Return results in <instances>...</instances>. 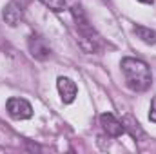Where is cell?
I'll return each mask as SVG.
<instances>
[{
	"instance_id": "obj_2",
	"label": "cell",
	"mask_w": 156,
	"mask_h": 154,
	"mask_svg": "<svg viewBox=\"0 0 156 154\" xmlns=\"http://www.w3.org/2000/svg\"><path fill=\"white\" fill-rule=\"evenodd\" d=\"M71 13H73L75 22H76V31L80 35V47L85 53H94L98 49V38H96V33H94L93 26L89 24L87 15L83 13V9L80 5H73Z\"/></svg>"
},
{
	"instance_id": "obj_9",
	"label": "cell",
	"mask_w": 156,
	"mask_h": 154,
	"mask_svg": "<svg viewBox=\"0 0 156 154\" xmlns=\"http://www.w3.org/2000/svg\"><path fill=\"white\" fill-rule=\"evenodd\" d=\"M133 33L136 35V38H140L142 42L149 44V45H154L156 44V31L151 27H145V26H134L133 27Z\"/></svg>"
},
{
	"instance_id": "obj_10",
	"label": "cell",
	"mask_w": 156,
	"mask_h": 154,
	"mask_svg": "<svg viewBox=\"0 0 156 154\" xmlns=\"http://www.w3.org/2000/svg\"><path fill=\"white\" fill-rule=\"evenodd\" d=\"M45 7H49L51 11H55V13H60V11H64L66 7H67V4H66V0H40Z\"/></svg>"
},
{
	"instance_id": "obj_1",
	"label": "cell",
	"mask_w": 156,
	"mask_h": 154,
	"mask_svg": "<svg viewBox=\"0 0 156 154\" xmlns=\"http://www.w3.org/2000/svg\"><path fill=\"white\" fill-rule=\"evenodd\" d=\"M120 67H122V73H123V78H125V83L131 91L142 93V91H147L151 87L153 73H151V67L144 60L125 56V58H122Z\"/></svg>"
},
{
	"instance_id": "obj_5",
	"label": "cell",
	"mask_w": 156,
	"mask_h": 154,
	"mask_svg": "<svg viewBox=\"0 0 156 154\" xmlns=\"http://www.w3.org/2000/svg\"><path fill=\"white\" fill-rule=\"evenodd\" d=\"M27 45H29V53L37 58V60H47L51 56V47L49 44L45 42L44 37L40 35H31L27 40Z\"/></svg>"
},
{
	"instance_id": "obj_3",
	"label": "cell",
	"mask_w": 156,
	"mask_h": 154,
	"mask_svg": "<svg viewBox=\"0 0 156 154\" xmlns=\"http://www.w3.org/2000/svg\"><path fill=\"white\" fill-rule=\"evenodd\" d=\"M5 109H7V114L15 120H29L33 116V107L27 100L24 98H9L7 103H5Z\"/></svg>"
},
{
	"instance_id": "obj_6",
	"label": "cell",
	"mask_w": 156,
	"mask_h": 154,
	"mask_svg": "<svg viewBox=\"0 0 156 154\" xmlns=\"http://www.w3.org/2000/svg\"><path fill=\"white\" fill-rule=\"evenodd\" d=\"M100 125H102V129L105 131V134L111 136V138H118V136H122V134L125 132L123 123H122L115 114H111V113L100 114Z\"/></svg>"
},
{
	"instance_id": "obj_11",
	"label": "cell",
	"mask_w": 156,
	"mask_h": 154,
	"mask_svg": "<svg viewBox=\"0 0 156 154\" xmlns=\"http://www.w3.org/2000/svg\"><path fill=\"white\" fill-rule=\"evenodd\" d=\"M149 120L156 123V98H153V102H151V111H149Z\"/></svg>"
},
{
	"instance_id": "obj_12",
	"label": "cell",
	"mask_w": 156,
	"mask_h": 154,
	"mask_svg": "<svg viewBox=\"0 0 156 154\" xmlns=\"http://www.w3.org/2000/svg\"><path fill=\"white\" fill-rule=\"evenodd\" d=\"M138 2H142V4H154V0H138Z\"/></svg>"
},
{
	"instance_id": "obj_7",
	"label": "cell",
	"mask_w": 156,
	"mask_h": 154,
	"mask_svg": "<svg viewBox=\"0 0 156 154\" xmlns=\"http://www.w3.org/2000/svg\"><path fill=\"white\" fill-rule=\"evenodd\" d=\"M2 18H4V22H5L7 26L16 27V26L22 22V18H24V11H22V7H20L16 2H9V4L4 7V11H2Z\"/></svg>"
},
{
	"instance_id": "obj_4",
	"label": "cell",
	"mask_w": 156,
	"mask_h": 154,
	"mask_svg": "<svg viewBox=\"0 0 156 154\" xmlns=\"http://www.w3.org/2000/svg\"><path fill=\"white\" fill-rule=\"evenodd\" d=\"M56 89H58V94H60V98H62L64 103H73L75 98H76V94H78L76 83L67 76H58V80H56Z\"/></svg>"
},
{
	"instance_id": "obj_8",
	"label": "cell",
	"mask_w": 156,
	"mask_h": 154,
	"mask_svg": "<svg viewBox=\"0 0 156 154\" xmlns=\"http://www.w3.org/2000/svg\"><path fill=\"white\" fill-rule=\"evenodd\" d=\"M122 123H123V129H125V132H129L134 140H140V138H144V129L140 127V123L133 118L131 114L123 116V120H122Z\"/></svg>"
}]
</instances>
